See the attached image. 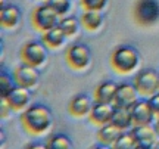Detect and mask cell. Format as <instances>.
<instances>
[{"label":"cell","instance_id":"6","mask_svg":"<svg viewBox=\"0 0 159 149\" xmlns=\"http://www.w3.org/2000/svg\"><path fill=\"white\" fill-rule=\"evenodd\" d=\"M21 58L25 63L39 67L46 61V49L39 41H28L21 50Z\"/></svg>","mask_w":159,"mask_h":149},{"label":"cell","instance_id":"1","mask_svg":"<svg viewBox=\"0 0 159 149\" xmlns=\"http://www.w3.org/2000/svg\"><path fill=\"white\" fill-rule=\"evenodd\" d=\"M21 121H22L24 127L33 134H41L44 133L52 123L50 112L46 106L41 105H34L25 109L21 115Z\"/></svg>","mask_w":159,"mask_h":149},{"label":"cell","instance_id":"29","mask_svg":"<svg viewBox=\"0 0 159 149\" xmlns=\"http://www.w3.org/2000/svg\"><path fill=\"white\" fill-rule=\"evenodd\" d=\"M155 130H156V133H158V136H159V118L156 121V124H155Z\"/></svg>","mask_w":159,"mask_h":149},{"label":"cell","instance_id":"23","mask_svg":"<svg viewBox=\"0 0 159 149\" xmlns=\"http://www.w3.org/2000/svg\"><path fill=\"white\" fill-rule=\"evenodd\" d=\"M59 27L63 30V33L66 34V37L74 35L78 31V19L75 16H65L59 22Z\"/></svg>","mask_w":159,"mask_h":149},{"label":"cell","instance_id":"7","mask_svg":"<svg viewBox=\"0 0 159 149\" xmlns=\"http://www.w3.org/2000/svg\"><path fill=\"white\" fill-rule=\"evenodd\" d=\"M137 93H139V90L136 89V86H131L128 83H122L116 89V93H115V98L112 103L116 108L130 109L137 102Z\"/></svg>","mask_w":159,"mask_h":149},{"label":"cell","instance_id":"17","mask_svg":"<svg viewBox=\"0 0 159 149\" xmlns=\"http://www.w3.org/2000/svg\"><path fill=\"white\" fill-rule=\"evenodd\" d=\"M111 123L115 127H118L119 130H127L128 127L133 126V118H131L130 109L127 108H116L115 106V112L112 115Z\"/></svg>","mask_w":159,"mask_h":149},{"label":"cell","instance_id":"10","mask_svg":"<svg viewBox=\"0 0 159 149\" xmlns=\"http://www.w3.org/2000/svg\"><path fill=\"white\" fill-rule=\"evenodd\" d=\"M131 133L134 134L139 148H142V149L153 148L155 143H156L158 133H156V130H155V127H150V124L134 126V128L131 130Z\"/></svg>","mask_w":159,"mask_h":149},{"label":"cell","instance_id":"19","mask_svg":"<svg viewBox=\"0 0 159 149\" xmlns=\"http://www.w3.org/2000/svg\"><path fill=\"white\" fill-rule=\"evenodd\" d=\"M65 37H66V34L63 33V30L61 28L59 25H56V27H53V28L44 31L43 40H44V43L49 47H59L63 44Z\"/></svg>","mask_w":159,"mask_h":149},{"label":"cell","instance_id":"3","mask_svg":"<svg viewBox=\"0 0 159 149\" xmlns=\"http://www.w3.org/2000/svg\"><path fill=\"white\" fill-rule=\"evenodd\" d=\"M134 16L140 25H153L159 19L158 0H137L134 6Z\"/></svg>","mask_w":159,"mask_h":149},{"label":"cell","instance_id":"4","mask_svg":"<svg viewBox=\"0 0 159 149\" xmlns=\"http://www.w3.org/2000/svg\"><path fill=\"white\" fill-rule=\"evenodd\" d=\"M57 16H59V13L50 5L46 3V5L35 7V11L33 12V24L40 31H47V30L59 25Z\"/></svg>","mask_w":159,"mask_h":149},{"label":"cell","instance_id":"15","mask_svg":"<svg viewBox=\"0 0 159 149\" xmlns=\"http://www.w3.org/2000/svg\"><path fill=\"white\" fill-rule=\"evenodd\" d=\"M91 111V102L85 95H77L69 102V112L75 117H83Z\"/></svg>","mask_w":159,"mask_h":149},{"label":"cell","instance_id":"18","mask_svg":"<svg viewBox=\"0 0 159 149\" xmlns=\"http://www.w3.org/2000/svg\"><path fill=\"white\" fill-rule=\"evenodd\" d=\"M119 133H121V130L118 127H115L112 123H108V124L100 127V130L97 132V139L103 145H114L115 140L118 139Z\"/></svg>","mask_w":159,"mask_h":149},{"label":"cell","instance_id":"14","mask_svg":"<svg viewBox=\"0 0 159 149\" xmlns=\"http://www.w3.org/2000/svg\"><path fill=\"white\" fill-rule=\"evenodd\" d=\"M19 18H21V11L18 9L15 5H5L2 6V11H0V22L3 27L12 28L19 22Z\"/></svg>","mask_w":159,"mask_h":149},{"label":"cell","instance_id":"8","mask_svg":"<svg viewBox=\"0 0 159 149\" xmlns=\"http://www.w3.org/2000/svg\"><path fill=\"white\" fill-rule=\"evenodd\" d=\"M66 61L75 69L85 68L90 62V50L84 44H72L66 52Z\"/></svg>","mask_w":159,"mask_h":149},{"label":"cell","instance_id":"16","mask_svg":"<svg viewBox=\"0 0 159 149\" xmlns=\"http://www.w3.org/2000/svg\"><path fill=\"white\" fill-rule=\"evenodd\" d=\"M118 86L112 83V81H105L102 84H99L96 87V92H94V98L96 102H108L112 103L115 98V93H116Z\"/></svg>","mask_w":159,"mask_h":149},{"label":"cell","instance_id":"22","mask_svg":"<svg viewBox=\"0 0 159 149\" xmlns=\"http://www.w3.org/2000/svg\"><path fill=\"white\" fill-rule=\"evenodd\" d=\"M46 148L47 149H69V148H72V143H71V140L66 136H63V134H55V136H52L47 140Z\"/></svg>","mask_w":159,"mask_h":149},{"label":"cell","instance_id":"13","mask_svg":"<svg viewBox=\"0 0 159 149\" xmlns=\"http://www.w3.org/2000/svg\"><path fill=\"white\" fill-rule=\"evenodd\" d=\"M9 103L12 105V108L16 109V111H21L24 109L30 102V90L28 87H24V86H19L18 84L16 87H13L11 90V93L6 96Z\"/></svg>","mask_w":159,"mask_h":149},{"label":"cell","instance_id":"12","mask_svg":"<svg viewBox=\"0 0 159 149\" xmlns=\"http://www.w3.org/2000/svg\"><path fill=\"white\" fill-rule=\"evenodd\" d=\"M15 80L19 86L33 87L39 81V71L35 69L34 65L24 63L21 67H18L16 71H15Z\"/></svg>","mask_w":159,"mask_h":149},{"label":"cell","instance_id":"28","mask_svg":"<svg viewBox=\"0 0 159 149\" xmlns=\"http://www.w3.org/2000/svg\"><path fill=\"white\" fill-rule=\"evenodd\" d=\"M2 117L5 118V117H7V114L11 112V109H13L12 108V105L9 103V100H7V98H5V96H2Z\"/></svg>","mask_w":159,"mask_h":149},{"label":"cell","instance_id":"2","mask_svg":"<svg viewBox=\"0 0 159 149\" xmlns=\"http://www.w3.org/2000/svg\"><path fill=\"white\" fill-rule=\"evenodd\" d=\"M139 65V53L130 46H121L112 53V67L118 72L128 74Z\"/></svg>","mask_w":159,"mask_h":149},{"label":"cell","instance_id":"9","mask_svg":"<svg viewBox=\"0 0 159 149\" xmlns=\"http://www.w3.org/2000/svg\"><path fill=\"white\" fill-rule=\"evenodd\" d=\"M115 112V105L108 102H96L91 106L90 111V121L97 126H105L111 123L112 115Z\"/></svg>","mask_w":159,"mask_h":149},{"label":"cell","instance_id":"24","mask_svg":"<svg viewBox=\"0 0 159 149\" xmlns=\"http://www.w3.org/2000/svg\"><path fill=\"white\" fill-rule=\"evenodd\" d=\"M46 3L50 5L59 15H65V13L69 11V7H71L69 0H47Z\"/></svg>","mask_w":159,"mask_h":149},{"label":"cell","instance_id":"11","mask_svg":"<svg viewBox=\"0 0 159 149\" xmlns=\"http://www.w3.org/2000/svg\"><path fill=\"white\" fill-rule=\"evenodd\" d=\"M133 126H142V124H150L155 117V112L152 111L149 102H139L137 100L130 108Z\"/></svg>","mask_w":159,"mask_h":149},{"label":"cell","instance_id":"21","mask_svg":"<svg viewBox=\"0 0 159 149\" xmlns=\"http://www.w3.org/2000/svg\"><path fill=\"white\" fill-rule=\"evenodd\" d=\"M115 149H137L139 145H137V140L134 137L133 133H119L118 139L115 140L114 143Z\"/></svg>","mask_w":159,"mask_h":149},{"label":"cell","instance_id":"5","mask_svg":"<svg viewBox=\"0 0 159 149\" xmlns=\"http://www.w3.org/2000/svg\"><path fill=\"white\" fill-rule=\"evenodd\" d=\"M134 86L139 90V93L152 96L159 92V75L153 69H144L139 72L134 80Z\"/></svg>","mask_w":159,"mask_h":149},{"label":"cell","instance_id":"20","mask_svg":"<svg viewBox=\"0 0 159 149\" xmlns=\"http://www.w3.org/2000/svg\"><path fill=\"white\" fill-rule=\"evenodd\" d=\"M102 15L99 11H85L81 16V22L87 30H97L102 25Z\"/></svg>","mask_w":159,"mask_h":149},{"label":"cell","instance_id":"30","mask_svg":"<svg viewBox=\"0 0 159 149\" xmlns=\"http://www.w3.org/2000/svg\"><path fill=\"white\" fill-rule=\"evenodd\" d=\"M153 148H158V149H159V142H156V143H155Z\"/></svg>","mask_w":159,"mask_h":149},{"label":"cell","instance_id":"27","mask_svg":"<svg viewBox=\"0 0 159 149\" xmlns=\"http://www.w3.org/2000/svg\"><path fill=\"white\" fill-rule=\"evenodd\" d=\"M148 102H149V105H150L152 111L155 112V115H158L159 117V92L155 93V95H152Z\"/></svg>","mask_w":159,"mask_h":149},{"label":"cell","instance_id":"26","mask_svg":"<svg viewBox=\"0 0 159 149\" xmlns=\"http://www.w3.org/2000/svg\"><path fill=\"white\" fill-rule=\"evenodd\" d=\"M13 89V86H12V81L7 78V75H2L0 77V95L2 96H7L9 93H11V90Z\"/></svg>","mask_w":159,"mask_h":149},{"label":"cell","instance_id":"25","mask_svg":"<svg viewBox=\"0 0 159 149\" xmlns=\"http://www.w3.org/2000/svg\"><path fill=\"white\" fill-rule=\"evenodd\" d=\"M81 5L85 11H102L106 0H81Z\"/></svg>","mask_w":159,"mask_h":149}]
</instances>
